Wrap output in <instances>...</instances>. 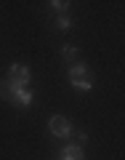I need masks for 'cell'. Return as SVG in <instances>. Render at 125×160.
<instances>
[{
	"label": "cell",
	"mask_w": 125,
	"mask_h": 160,
	"mask_svg": "<svg viewBox=\"0 0 125 160\" xmlns=\"http://www.w3.org/2000/svg\"><path fill=\"white\" fill-rule=\"evenodd\" d=\"M69 27H72V19H69V16H59V19H56V29H61V32H67Z\"/></svg>",
	"instance_id": "9"
},
{
	"label": "cell",
	"mask_w": 125,
	"mask_h": 160,
	"mask_svg": "<svg viewBox=\"0 0 125 160\" xmlns=\"http://www.w3.org/2000/svg\"><path fill=\"white\" fill-rule=\"evenodd\" d=\"M75 144L85 147V144H88V131H77V142H75Z\"/></svg>",
	"instance_id": "10"
},
{
	"label": "cell",
	"mask_w": 125,
	"mask_h": 160,
	"mask_svg": "<svg viewBox=\"0 0 125 160\" xmlns=\"http://www.w3.org/2000/svg\"><path fill=\"white\" fill-rule=\"evenodd\" d=\"M59 155H61L59 160H85V149L80 147V144H64L59 149Z\"/></svg>",
	"instance_id": "4"
},
{
	"label": "cell",
	"mask_w": 125,
	"mask_h": 160,
	"mask_svg": "<svg viewBox=\"0 0 125 160\" xmlns=\"http://www.w3.org/2000/svg\"><path fill=\"white\" fill-rule=\"evenodd\" d=\"M69 86L80 93H91L93 91V80L91 78H80V80H69Z\"/></svg>",
	"instance_id": "7"
},
{
	"label": "cell",
	"mask_w": 125,
	"mask_h": 160,
	"mask_svg": "<svg viewBox=\"0 0 125 160\" xmlns=\"http://www.w3.org/2000/svg\"><path fill=\"white\" fill-rule=\"evenodd\" d=\"M6 80H11V83H16V86H22V88H29L32 72H29V67H27V64H22V62H11Z\"/></svg>",
	"instance_id": "2"
},
{
	"label": "cell",
	"mask_w": 125,
	"mask_h": 160,
	"mask_svg": "<svg viewBox=\"0 0 125 160\" xmlns=\"http://www.w3.org/2000/svg\"><path fill=\"white\" fill-rule=\"evenodd\" d=\"M59 53H61V59H64L67 64H75V62H77V56H80V48L72 46V43H64Z\"/></svg>",
	"instance_id": "5"
},
{
	"label": "cell",
	"mask_w": 125,
	"mask_h": 160,
	"mask_svg": "<svg viewBox=\"0 0 125 160\" xmlns=\"http://www.w3.org/2000/svg\"><path fill=\"white\" fill-rule=\"evenodd\" d=\"M0 99H6L8 104H13V107H19V109H27V107H32V102H35V91H29V88H22V86H16V83H11V80H0Z\"/></svg>",
	"instance_id": "1"
},
{
	"label": "cell",
	"mask_w": 125,
	"mask_h": 160,
	"mask_svg": "<svg viewBox=\"0 0 125 160\" xmlns=\"http://www.w3.org/2000/svg\"><path fill=\"white\" fill-rule=\"evenodd\" d=\"M48 131L56 139H69L72 136V123H69V118H64V115H53V118L48 120Z\"/></svg>",
	"instance_id": "3"
},
{
	"label": "cell",
	"mask_w": 125,
	"mask_h": 160,
	"mask_svg": "<svg viewBox=\"0 0 125 160\" xmlns=\"http://www.w3.org/2000/svg\"><path fill=\"white\" fill-rule=\"evenodd\" d=\"M80 78H91V69H88V64L75 62L72 67H69V80H80Z\"/></svg>",
	"instance_id": "6"
},
{
	"label": "cell",
	"mask_w": 125,
	"mask_h": 160,
	"mask_svg": "<svg viewBox=\"0 0 125 160\" xmlns=\"http://www.w3.org/2000/svg\"><path fill=\"white\" fill-rule=\"evenodd\" d=\"M69 6H72V3H69V0H51V3H48V8H51V11H56L59 16H67Z\"/></svg>",
	"instance_id": "8"
}]
</instances>
